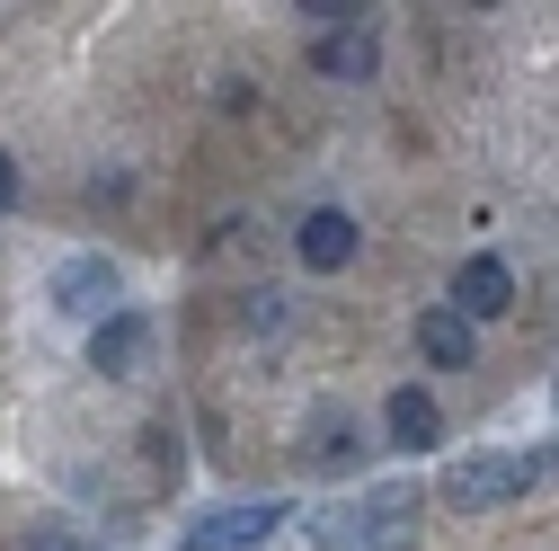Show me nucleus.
I'll return each instance as SVG.
<instances>
[{
	"instance_id": "obj_1",
	"label": "nucleus",
	"mask_w": 559,
	"mask_h": 551,
	"mask_svg": "<svg viewBox=\"0 0 559 551\" xmlns=\"http://www.w3.org/2000/svg\"><path fill=\"white\" fill-rule=\"evenodd\" d=\"M408 507H417V490H382V499H356V507H320L311 516V542H329V551H382V542L408 534Z\"/></svg>"
},
{
	"instance_id": "obj_2",
	"label": "nucleus",
	"mask_w": 559,
	"mask_h": 551,
	"mask_svg": "<svg viewBox=\"0 0 559 551\" xmlns=\"http://www.w3.org/2000/svg\"><path fill=\"white\" fill-rule=\"evenodd\" d=\"M533 480H542V454H479V462H453L444 507L453 516H479V507H498V499H524Z\"/></svg>"
},
{
	"instance_id": "obj_3",
	"label": "nucleus",
	"mask_w": 559,
	"mask_h": 551,
	"mask_svg": "<svg viewBox=\"0 0 559 551\" xmlns=\"http://www.w3.org/2000/svg\"><path fill=\"white\" fill-rule=\"evenodd\" d=\"M116 294H124V276H116V258H98V249H81V258L53 267V303L72 312V320H107Z\"/></svg>"
},
{
	"instance_id": "obj_4",
	"label": "nucleus",
	"mask_w": 559,
	"mask_h": 551,
	"mask_svg": "<svg viewBox=\"0 0 559 551\" xmlns=\"http://www.w3.org/2000/svg\"><path fill=\"white\" fill-rule=\"evenodd\" d=\"M507 303H515L507 258H462V267H453V303H444L453 320H498Z\"/></svg>"
},
{
	"instance_id": "obj_5",
	"label": "nucleus",
	"mask_w": 559,
	"mask_h": 551,
	"mask_svg": "<svg viewBox=\"0 0 559 551\" xmlns=\"http://www.w3.org/2000/svg\"><path fill=\"white\" fill-rule=\"evenodd\" d=\"M143 356H152V320H143V312H107V320L90 329V365H98L107 383L143 374Z\"/></svg>"
},
{
	"instance_id": "obj_6",
	"label": "nucleus",
	"mask_w": 559,
	"mask_h": 551,
	"mask_svg": "<svg viewBox=\"0 0 559 551\" xmlns=\"http://www.w3.org/2000/svg\"><path fill=\"white\" fill-rule=\"evenodd\" d=\"M285 516H294V507H275V499H258V507H223L214 525H195V534H187V551H258Z\"/></svg>"
},
{
	"instance_id": "obj_7",
	"label": "nucleus",
	"mask_w": 559,
	"mask_h": 551,
	"mask_svg": "<svg viewBox=\"0 0 559 551\" xmlns=\"http://www.w3.org/2000/svg\"><path fill=\"white\" fill-rule=\"evenodd\" d=\"M382 427H391V445L427 454V445H444V409H436V391H427V383H400V391L382 400Z\"/></svg>"
},
{
	"instance_id": "obj_8",
	"label": "nucleus",
	"mask_w": 559,
	"mask_h": 551,
	"mask_svg": "<svg viewBox=\"0 0 559 551\" xmlns=\"http://www.w3.org/2000/svg\"><path fill=\"white\" fill-rule=\"evenodd\" d=\"M294 249H302V267H346V258H356V214H337V204H320V214L294 232Z\"/></svg>"
},
{
	"instance_id": "obj_9",
	"label": "nucleus",
	"mask_w": 559,
	"mask_h": 551,
	"mask_svg": "<svg viewBox=\"0 0 559 551\" xmlns=\"http://www.w3.org/2000/svg\"><path fill=\"white\" fill-rule=\"evenodd\" d=\"M311 72H329V81H373V72H382V45H373L365 27H337V36L311 45Z\"/></svg>"
},
{
	"instance_id": "obj_10",
	"label": "nucleus",
	"mask_w": 559,
	"mask_h": 551,
	"mask_svg": "<svg viewBox=\"0 0 559 551\" xmlns=\"http://www.w3.org/2000/svg\"><path fill=\"white\" fill-rule=\"evenodd\" d=\"M417 356H427L436 374H462V365H471V320H453V312L436 303L427 320H417Z\"/></svg>"
},
{
	"instance_id": "obj_11",
	"label": "nucleus",
	"mask_w": 559,
	"mask_h": 551,
	"mask_svg": "<svg viewBox=\"0 0 559 551\" xmlns=\"http://www.w3.org/2000/svg\"><path fill=\"white\" fill-rule=\"evenodd\" d=\"M320 471H346V462H356L365 445H356V419H346V409H320V419H311V445H302Z\"/></svg>"
},
{
	"instance_id": "obj_12",
	"label": "nucleus",
	"mask_w": 559,
	"mask_h": 551,
	"mask_svg": "<svg viewBox=\"0 0 559 551\" xmlns=\"http://www.w3.org/2000/svg\"><path fill=\"white\" fill-rule=\"evenodd\" d=\"M27 551H98V542H72V534H36Z\"/></svg>"
},
{
	"instance_id": "obj_13",
	"label": "nucleus",
	"mask_w": 559,
	"mask_h": 551,
	"mask_svg": "<svg viewBox=\"0 0 559 551\" xmlns=\"http://www.w3.org/2000/svg\"><path fill=\"white\" fill-rule=\"evenodd\" d=\"M10 196H19V169H10V161H0V204H10Z\"/></svg>"
}]
</instances>
